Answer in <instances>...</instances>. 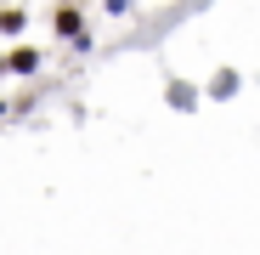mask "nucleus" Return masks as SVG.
I'll list each match as a JSON object with an SVG mask.
<instances>
[{
  "instance_id": "f257e3e1",
  "label": "nucleus",
  "mask_w": 260,
  "mask_h": 255,
  "mask_svg": "<svg viewBox=\"0 0 260 255\" xmlns=\"http://www.w3.org/2000/svg\"><path fill=\"white\" fill-rule=\"evenodd\" d=\"M57 29L62 34H79V12H57Z\"/></svg>"
}]
</instances>
